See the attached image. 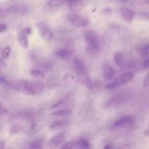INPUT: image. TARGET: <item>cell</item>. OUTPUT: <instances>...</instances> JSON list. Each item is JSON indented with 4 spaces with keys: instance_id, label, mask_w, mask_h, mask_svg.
Returning a JSON list of instances; mask_svg holds the SVG:
<instances>
[{
    "instance_id": "cell-25",
    "label": "cell",
    "mask_w": 149,
    "mask_h": 149,
    "mask_svg": "<svg viewBox=\"0 0 149 149\" xmlns=\"http://www.w3.org/2000/svg\"><path fill=\"white\" fill-rule=\"evenodd\" d=\"M123 84L122 83V81L120 80L119 81H116L114 82H112L109 84H108L107 86H106L105 88L107 89H112V88H117L122 85H123Z\"/></svg>"
},
{
    "instance_id": "cell-24",
    "label": "cell",
    "mask_w": 149,
    "mask_h": 149,
    "mask_svg": "<svg viewBox=\"0 0 149 149\" xmlns=\"http://www.w3.org/2000/svg\"><path fill=\"white\" fill-rule=\"evenodd\" d=\"M78 143L80 148H89L90 147L88 141L84 138L80 139V140L78 141Z\"/></svg>"
},
{
    "instance_id": "cell-42",
    "label": "cell",
    "mask_w": 149,
    "mask_h": 149,
    "mask_svg": "<svg viewBox=\"0 0 149 149\" xmlns=\"http://www.w3.org/2000/svg\"><path fill=\"white\" fill-rule=\"evenodd\" d=\"M120 1H122V2H127L129 1H130V0H120Z\"/></svg>"
},
{
    "instance_id": "cell-43",
    "label": "cell",
    "mask_w": 149,
    "mask_h": 149,
    "mask_svg": "<svg viewBox=\"0 0 149 149\" xmlns=\"http://www.w3.org/2000/svg\"><path fill=\"white\" fill-rule=\"evenodd\" d=\"M1 60L0 59V69H1Z\"/></svg>"
},
{
    "instance_id": "cell-41",
    "label": "cell",
    "mask_w": 149,
    "mask_h": 149,
    "mask_svg": "<svg viewBox=\"0 0 149 149\" xmlns=\"http://www.w3.org/2000/svg\"><path fill=\"white\" fill-rule=\"evenodd\" d=\"M144 3H145L146 5H147L149 6V0H145V1H144Z\"/></svg>"
},
{
    "instance_id": "cell-11",
    "label": "cell",
    "mask_w": 149,
    "mask_h": 149,
    "mask_svg": "<svg viewBox=\"0 0 149 149\" xmlns=\"http://www.w3.org/2000/svg\"><path fill=\"white\" fill-rule=\"evenodd\" d=\"M34 116V113L30 111H24V112H18L16 114V117L18 118H21L30 122L33 120Z\"/></svg>"
},
{
    "instance_id": "cell-37",
    "label": "cell",
    "mask_w": 149,
    "mask_h": 149,
    "mask_svg": "<svg viewBox=\"0 0 149 149\" xmlns=\"http://www.w3.org/2000/svg\"><path fill=\"white\" fill-rule=\"evenodd\" d=\"M81 0H65L66 2H68L69 4H70L71 5L76 4L77 3H78L79 2H80Z\"/></svg>"
},
{
    "instance_id": "cell-32",
    "label": "cell",
    "mask_w": 149,
    "mask_h": 149,
    "mask_svg": "<svg viewBox=\"0 0 149 149\" xmlns=\"http://www.w3.org/2000/svg\"><path fill=\"white\" fill-rule=\"evenodd\" d=\"M142 67L143 69H147L149 68V58L144 60L143 62Z\"/></svg>"
},
{
    "instance_id": "cell-23",
    "label": "cell",
    "mask_w": 149,
    "mask_h": 149,
    "mask_svg": "<svg viewBox=\"0 0 149 149\" xmlns=\"http://www.w3.org/2000/svg\"><path fill=\"white\" fill-rule=\"evenodd\" d=\"M100 13L102 16L105 17H111L112 15V10L109 8H104L100 11Z\"/></svg>"
},
{
    "instance_id": "cell-34",
    "label": "cell",
    "mask_w": 149,
    "mask_h": 149,
    "mask_svg": "<svg viewBox=\"0 0 149 149\" xmlns=\"http://www.w3.org/2000/svg\"><path fill=\"white\" fill-rule=\"evenodd\" d=\"M22 30L24 33H25L27 36H29V34H30L31 33V29L30 27H26Z\"/></svg>"
},
{
    "instance_id": "cell-44",
    "label": "cell",
    "mask_w": 149,
    "mask_h": 149,
    "mask_svg": "<svg viewBox=\"0 0 149 149\" xmlns=\"http://www.w3.org/2000/svg\"><path fill=\"white\" fill-rule=\"evenodd\" d=\"M10 1H15V0H10Z\"/></svg>"
},
{
    "instance_id": "cell-22",
    "label": "cell",
    "mask_w": 149,
    "mask_h": 149,
    "mask_svg": "<svg viewBox=\"0 0 149 149\" xmlns=\"http://www.w3.org/2000/svg\"><path fill=\"white\" fill-rule=\"evenodd\" d=\"M62 148H80L78 141H70L65 143L61 147Z\"/></svg>"
},
{
    "instance_id": "cell-21",
    "label": "cell",
    "mask_w": 149,
    "mask_h": 149,
    "mask_svg": "<svg viewBox=\"0 0 149 149\" xmlns=\"http://www.w3.org/2000/svg\"><path fill=\"white\" fill-rule=\"evenodd\" d=\"M65 2H66L65 0H49L47 2V5L49 7L54 8L61 6Z\"/></svg>"
},
{
    "instance_id": "cell-18",
    "label": "cell",
    "mask_w": 149,
    "mask_h": 149,
    "mask_svg": "<svg viewBox=\"0 0 149 149\" xmlns=\"http://www.w3.org/2000/svg\"><path fill=\"white\" fill-rule=\"evenodd\" d=\"M66 125V122L65 120H56L52 122L50 125L51 129H56L61 128Z\"/></svg>"
},
{
    "instance_id": "cell-20",
    "label": "cell",
    "mask_w": 149,
    "mask_h": 149,
    "mask_svg": "<svg viewBox=\"0 0 149 149\" xmlns=\"http://www.w3.org/2000/svg\"><path fill=\"white\" fill-rule=\"evenodd\" d=\"M30 74L32 77L36 79H44L45 77V75L42 71L37 69L31 70L30 71Z\"/></svg>"
},
{
    "instance_id": "cell-31",
    "label": "cell",
    "mask_w": 149,
    "mask_h": 149,
    "mask_svg": "<svg viewBox=\"0 0 149 149\" xmlns=\"http://www.w3.org/2000/svg\"><path fill=\"white\" fill-rule=\"evenodd\" d=\"M39 66L41 68H43V69H49V66H50L48 63H47V62H41L40 63H39Z\"/></svg>"
},
{
    "instance_id": "cell-9",
    "label": "cell",
    "mask_w": 149,
    "mask_h": 149,
    "mask_svg": "<svg viewBox=\"0 0 149 149\" xmlns=\"http://www.w3.org/2000/svg\"><path fill=\"white\" fill-rule=\"evenodd\" d=\"M54 55L63 61L69 60L72 55V52L66 48L57 49L54 52Z\"/></svg>"
},
{
    "instance_id": "cell-39",
    "label": "cell",
    "mask_w": 149,
    "mask_h": 149,
    "mask_svg": "<svg viewBox=\"0 0 149 149\" xmlns=\"http://www.w3.org/2000/svg\"><path fill=\"white\" fill-rule=\"evenodd\" d=\"M144 134L146 136H149V129H147V130H146Z\"/></svg>"
},
{
    "instance_id": "cell-6",
    "label": "cell",
    "mask_w": 149,
    "mask_h": 149,
    "mask_svg": "<svg viewBox=\"0 0 149 149\" xmlns=\"http://www.w3.org/2000/svg\"><path fill=\"white\" fill-rule=\"evenodd\" d=\"M134 120L132 117L127 116L122 118L116 121L112 126L113 129H119L123 128H127L133 125Z\"/></svg>"
},
{
    "instance_id": "cell-4",
    "label": "cell",
    "mask_w": 149,
    "mask_h": 149,
    "mask_svg": "<svg viewBox=\"0 0 149 149\" xmlns=\"http://www.w3.org/2000/svg\"><path fill=\"white\" fill-rule=\"evenodd\" d=\"M130 98V96L127 93H119L114 95L111 99H109L108 101L107 102L105 106L108 108L115 107L128 101Z\"/></svg>"
},
{
    "instance_id": "cell-26",
    "label": "cell",
    "mask_w": 149,
    "mask_h": 149,
    "mask_svg": "<svg viewBox=\"0 0 149 149\" xmlns=\"http://www.w3.org/2000/svg\"><path fill=\"white\" fill-rule=\"evenodd\" d=\"M100 83L98 82L97 81H91L89 80L87 83V87L90 89H94L95 88H97L100 86Z\"/></svg>"
},
{
    "instance_id": "cell-29",
    "label": "cell",
    "mask_w": 149,
    "mask_h": 149,
    "mask_svg": "<svg viewBox=\"0 0 149 149\" xmlns=\"http://www.w3.org/2000/svg\"><path fill=\"white\" fill-rule=\"evenodd\" d=\"M141 54L144 56L149 55V44L144 46L140 50Z\"/></svg>"
},
{
    "instance_id": "cell-8",
    "label": "cell",
    "mask_w": 149,
    "mask_h": 149,
    "mask_svg": "<svg viewBox=\"0 0 149 149\" xmlns=\"http://www.w3.org/2000/svg\"><path fill=\"white\" fill-rule=\"evenodd\" d=\"M74 66L78 73L84 75L87 73V68L84 61L80 59L76 58L74 59Z\"/></svg>"
},
{
    "instance_id": "cell-30",
    "label": "cell",
    "mask_w": 149,
    "mask_h": 149,
    "mask_svg": "<svg viewBox=\"0 0 149 149\" xmlns=\"http://www.w3.org/2000/svg\"><path fill=\"white\" fill-rule=\"evenodd\" d=\"M143 85L146 87H149V73L146 76L144 79Z\"/></svg>"
},
{
    "instance_id": "cell-1",
    "label": "cell",
    "mask_w": 149,
    "mask_h": 149,
    "mask_svg": "<svg viewBox=\"0 0 149 149\" xmlns=\"http://www.w3.org/2000/svg\"><path fill=\"white\" fill-rule=\"evenodd\" d=\"M10 87L23 94L30 95L38 94L44 89V84L42 83L29 80H21L11 83Z\"/></svg>"
},
{
    "instance_id": "cell-15",
    "label": "cell",
    "mask_w": 149,
    "mask_h": 149,
    "mask_svg": "<svg viewBox=\"0 0 149 149\" xmlns=\"http://www.w3.org/2000/svg\"><path fill=\"white\" fill-rule=\"evenodd\" d=\"M133 78V73L130 72H127L122 74V76L120 77V80L124 84L125 83H127L132 81Z\"/></svg>"
},
{
    "instance_id": "cell-17",
    "label": "cell",
    "mask_w": 149,
    "mask_h": 149,
    "mask_svg": "<svg viewBox=\"0 0 149 149\" xmlns=\"http://www.w3.org/2000/svg\"><path fill=\"white\" fill-rule=\"evenodd\" d=\"M42 144L43 142L41 139H36L30 143L29 147L30 148H41Z\"/></svg>"
},
{
    "instance_id": "cell-12",
    "label": "cell",
    "mask_w": 149,
    "mask_h": 149,
    "mask_svg": "<svg viewBox=\"0 0 149 149\" xmlns=\"http://www.w3.org/2000/svg\"><path fill=\"white\" fill-rule=\"evenodd\" d=\"M18 41L23 48H27L29 47V40L27 35L24 33L22 30H21L18 34Z\"/></svg>"
},
{
    "instance_id": "cell-7",
    "label": "cell",
    "mask_w": 149,
    "mask_h": 149,
    "mask_svg": "<svg viewBox=\"0 0 149 149\" xmlns=\"http://www.w3.org/2000/svg\"><path fill=\"white\" fill-rule=\"evenodd\" d=\"M120 13L122 18L127 23H130L132 22L134 16V12L132 10L123 8L120 10Z\"/></svg>"
},
{
    "instance_id": "cell-28",
    "label": "cell",
    "mask_w": 149,
    "mask_h": 149,
    "mask_svg": "<svg viewBox=\"0 0 149 149\" xmlns=\"http://www.w3.org/2000/svg\"><path fill=\"white\" fill-rule=\"evenodd\" d=\"M139 17L143 20H149V12H140L139 13Z\"/></svg>"
},
{
    "instance_id": "cell-2",
    "label": "cell",
    "mask_w": 149,
    "mask_h": 149,
    "mask_svg": "<svg viewBox=\"0 0 149 149\" xmlns=\"http://www.w3.org/2000/svg\"><path fill=\"white\" fill-rule=\"evenodd\" d=\"M87 43V50L91 54H96L100 48V41L97 33L93 30L87 31L84 35Z\"/></svg>"
},
{
    "instance_id": "cell-35",
    "label": "cell",
    "mask_w": 149,
    "mask_h": 149,
    "mask_svg": "<svg viewBox=\"0 0 149 149\" xmlns=\"http://www.w3.org/2000/svg\"><path fill=\"white\" fill-rule=\"evenodd\" d=\"M64 101H65V98H64V99H62V100H60V101H59L58 102H56L55 104H54V105L52 106V108H56V107H59L60 105H61L63 103Z\"/></svg>"
},
{
    "instance_id": "cell-36",
    "label": "cell",
    "mask_w": 149,
    "mask_h": 149,
    "mask_svg": "<svg viewBox=\"0 0 149 149\" xmlns=\"http://www.w3.org/2000/svg\"><path fill=\"white\" fill-rule=\"evenodd\" d=\"M6 29H7V26L6 24L5 23L0 24V33L5 31Z\"/></svg>"
},
{
    "instance_id": "cell-5",
    "label": "cell",
    "mask_w": 149,
    "mask_h": 149,
    "mask_svg": "<svg viewBox=\"0 0 149 149\" xmlns=\"http://www.w3.org/2000/svg\"><path fill=\"white\" fill-rule=\"evenodd\" d=\"M37 27L42 38L45 41H49L53 37V33L49 26L44 22H40L37 23Z\"/></svg>"
},
{
    "instance_id": "cell-14",
    "label": "cell",
    "mask_w": 149,
    "mask_h": 149,
    "mask_svg": "<svg viewBox=\"0 0 149 149\" xmlns=\"http://www.w3.org/2000/svg\"><path fill=\"white\" fill-rule=\"evenodd\" d=\"M26 130L23 126L19 125H13L10 129V136H17L22 134L25 133Z\"/></svg>"
},
{
    "instance_id": "cell-10",
    "label": "cell",
    "mask_w": 149,
    "mask_h": 149,
    "mask_svg": "<svg viewBox=\"0 0 149 149\" xmlns=\"http://www.w3.org/2000/svg\"><path fill=\"white\" fill-rule=\"evenodd\" d=\"M65 138V132L58 133L54 135L50 140L49 144L52 147H57L60 145Z\"/></svg>"
},
{
    "instance_id": "cell-38",
    "label": "cell",
    "mask_w": 149,
    "mask_h": 149,
    "mask_svg": "<svg viewBox=\"0 0 149 149\" xmlns=\"http://www.w3.org/2000/svg\"><path fill=\"white\" fill-rule=\"evenodd\" d=\"M5 146V142L4 141H0V149L3 148Z\"/></svg>"
},
{
    "instance_id": "cell-33",
    "label": "cell",
    "mask_w": 149,
    "mask_h": 149,
    "mask_svg": "<svg viewBox=\"0 0 149 149\" xmlns=\"http://www.w3.org/2000/svg\"><path fill=\"white\" fill-rule=\"evenodd\" d=\"M7 112H8V110L3 106L0 105V115H5L7 113Z\"/></svg>"
},
{
    "instance_id": "cell-3",
    "label": "cell",
    "mask_w": 149,
    "mask_h": 149,
    "mask_svg": "<svg viewBox=\"0 0 149 149\" xmlns=\"http://www.w3.org/2000/svg\"><path fill=\"white\" fill-rule=\"evenodd\" d=\"M67 19L71 24L79 27H87L90 24V21L87 17L73 12L68 13Z\"/></svg>"
},
{
    "instance_id": "cell-27",
    "label": "cell",
    "mask_w": 149,
    "mask_h": 149,
    "mask_svg": "<svg viewBox=\"0 0 149 149\" xmlns=\"http://www.w3.org/2000/svg\"><path fill=\"white\" fill-rule=\"evenodd\" d=\"M10 53V48L9 47H6L3 49V51L2 52L1 58L3 60L6 59L9 56Z\"/></svg>"
},
{
    "instance_id": "cell-16",
    "label": "cell",
    "mask_w": 149,
    "mask_h": 149,
    "mask_svg": "<svg viewBox=\"0 0 149 149\" xmlns=\"http://www.w3.org/2000/svg\"><path fill=\"white\" fill-rule=\"evenodd\" d=\"M71 113V111L68 109H62L57 111H55L51 113V115L55 116H58V117H62L65 116L69 115Z\"/></svg>"
},
{
    "instance_id": "cell-40",
    "label": "cell",
    "mask_w": 149,
    "mask_h": 149,
    "mask_svg": "<svg viewBox=\"0 0 149 149\" xmlns=\"http://www.w3.org/2000/svg\"><path fill=\"white\" fill-rule=\"evenodd\" d=\"M104 148H106V149H109V148H111V146H109V145L107 144V145H106V146H104Z\"/></svg>"
},
{
    "instance_id": "cell-19",
    "label": "cell",
    "mask_w": 149,
    "mask_h": 149,
    "mask_svg": "<svg viewBox=\"0 0 149 149\" xmlns=\"http://www.w3.org/2000/svg\"><path fill=\"white\" fill-rule=\"evenodd\" d=\"M113 60L115 63L120 66L123 63V55L120 52H116L113 55Z\"/></svg>"
},
{
    "instance_id": "cell-13",
    "label": "cell",
    "mask_w": 149,
    "mask_h": 149,
    "mask_svg": "<svg viewBox=\"0 0 149 149\" xmlns=\"http://www.w3.org/2000/svg\"><path fill=\"white\" fill-rule=\"evenodd\" d=\"M103 72L104 77L107 80H111L114 76L113 69L108 63H105L103 66Z\"/></svg>"
}]
</instances>
